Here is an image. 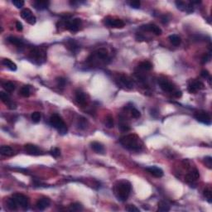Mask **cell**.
<instances>
[{"mask_svg":"<svg viewBox=\"0 0 212 212\" xmlns=\"http://www.w3.org/2000/svg\"><path fill=\"white\" fill-rule=\"evenodd\" d=\"M125 210L127 211H129V212H139V209L137 208L135 205H129L127 207L125 208Z\"/></svg>","mask_w":212,"mask_h":212,"instance_id":"42","label":"cell"},{"mask_svg":"<svg viewBox=\"0 0 212 212\" xmlns=\"http://www.w3.org/2000/svg\"><path fill=\"white\" fill-rule=\"evenodd\" d=\"M81 19L80 18H74L71 21H67L65 22V27L67 30L71 31V33H76L80 29L81 26Z\"/></svg>","mask_w":212,"mask_h":212,"instance_id":"4","label":"cell"},{"mask_svg":"<svg viewBox=\"0 0 212 212\" xmlns=\"http://www.w3.org/2000/svg\"><path fill=\"white\" fill-rule=\"evenodd\" d=\"M3 88L7 92H13L15 90V85L11 81H5L3 83Z\"/></svg>","mask_w":212,"mask_h":212,"instance_id":"26","label":"cell"},{"mask_svg":"<svg viewBox=\"0 0 212 212\" xmlns=\"http://www.w3.org/2000/svg\"><path fill=\"white\" fill-rule=\"evenodd\" d=\"M56 82H57V85L60 87H64L65 85H66V80L62 77H58L56 79Z\"/></svg>","mask_w":212,"mask_h":212,"instance_id":"45","label":"cell"},{"mask_svg":"<svg viewBox=\"0 0 212 212\" xmlns=\"http://www.w3.org/2000/svg\"><path fill=\"white\" fill-rule=\"evenodd\" d=\"M158 211H162V212L169 211H170V206H169L166 203H165L164 201H160V202L158 203Z\"/></svg>","mask_w":212,"mask_h":212,"instance_id":"29","label":"cell"},{"mask_svg":"<svg viewBox=\"0 0 212 212\" xmlns=\"http://www.w3.org/2000/svg\"><path fill=\"white\" fill-rule=\"evenodd\" d=\"M204 195L205 197V199L207 200V201L209 203H211L212 202V192L210 189H205L204 191Z\"/></svg>","mask_w":212,"mask_h":212,"instance_id":"36","label":"cell"},{"mask_svg":"<svg viewBox=\"0 0 212 212\" xmlns=\"http://www.w3.org/2000/svg\"><path fill=\"white\" fill-rule=\"evenodd\" d=\"M8 41H9L11 44L15 45V46H23V42H22V41L21 39H19V38H15V37H9V38H8Z\"/></svg>","mask_w":212,"mask_h":212,"instance_id":"27","label":"cell"},{"mask_svg":"<svg viewBox=\"0 0 212 212\" xmlns=\"http://www.w3.org/2000/svg\"><path fill=\"white\" fill-rule=\"evenodd\" d=\"M16 28H17V30L18 32H21L22 30L23 27H22V24L21 22L19 21L16 22Z\"/></svg>","mask_w":212,"mask_h":212,"instance_id":"47","label":"cell"},{"mask_svg":"<svg viewBox=\"0 0 212 212\" xmlns=\"http://www.w3.org/2000/svg\"><path fill=\"white\" fill-rule=\"evenodd\" d=\"M3 65L6 67L7 68H9L10 71H17V65L15 63L12 62L10 59H4L3 60Z\"/></svg>","mask_w":212,"mask_h":212,"instance_id":"22","label":"cell"},{"mask_svg":"<svg viewBox=\"0 0 212 212\" xmlns=\"http://www.w3.org/2000/svg\"><path fill=\"white\" fill-rule=\"evenodd\" d=\"M211 53H208V54H205L201 58V63L202 64H205V63L209 62L211 61Z\"/></svg>","mask_w":212,"mask_h":212,"instance_id":"43","label":"cell"},{"mask_svg":"<svg viewBox=\"0 0 212 212\" xmlns=\"http://www.w3.org/2000/svg\"><path fill=\"white\" fill-rule=\"evenodd\" d=\"M20 14H21V17H22L23 19H25L26 21L29 24H31V25H34V24L36 23L37 18H36V17L33 14L32 11H31L29 9H22Z\"/></svg>","mask_w":212,"mask_h":212,"instance_id":"8","label":"cell"},{"mask_svg":"<svg viewBox=\"0 0 212 212\" xmlns=\"http://www.w3.org/2000/svg\"><path fill=\"white\" fill-rule=\"evenodd\" d=\"M67 47L68 48H70L72 51H75L77 50L79 47L78 46L76 45V43H75L74 41H70V42H68V44H67Z\"/></svg>","mask_w":212,"mask_h":212,"instance_id":"38","label":"cell"},{"mask_svg":"<svg viewBox=\"0 0 212 212\" xmlns=\"http://www.w3.org/2000/svg\"><path fill=\"white\" fill-rule=\"evenodd\" d=\"M195 118L198 122H200L204 124L211 125V119L210 114L205 111H198L195 114Z\"/></svg>","mask_w":212,"mask_h":212,"instance_id":"5","label":"cell"},{"mask_svg":"<svg viewBox=\"0 0 212 212\" xmlns=\"http://www.w3.org/2000/svg\"><path fill=\"white\" fill-rule=\"evenodd\" d=\"M51 155L53 157V158H58L59 156L61 155V150L59 149L58 148H53L50 151Z\"/></svg>","mask_w":212,"mask_h":212,"instance_id":"37","label":"cell"},{"mask_svg":"<svg viewBox=\"0 0 212 212\" xmlns=\"http://www.w3.org/2000/svg\"><path fill=\"white\" fill-rule=\"evenodd\" d=\"M104 124L107 128H113L114 127V119L111 115H108L106 116L105 121H104Z\"/></svg>","mask_w":212,"mask_h":212,"instance_id":"32","label":"cell"},{"mask_svg":"<svg viewBox=\"0 0 212 212\" xmlns=\"http://www.w3.org/2000/svg\"><path fill=\"white\" fill-rule=\"evenodd\" d=\"M200 75H201V77H203L204 79H208V78H210V73H209V71L207 70H203V71H201L200 72Z\"/></svg>","mask_w":212,"mask_h":212,"instance_id":"46","label":"cell"},{"mask_svg":"<svg viewBox=\"0 0 212 212\" xmlns=\"http://www.w3.org/2000/svg\"><path fill=\"white\" fill-rule=\"evenodd\" d=\"M20 95L23 97H28L30 96V88L27 85H25L20 90Z\"/></svg>","mask_w":212,"mask_h":212,"instance_id":"34","label":"cell"},{"mask_svg":"<svg viewBox=\"0 0 212 212\" xmlns=\"http://www.w3.org/2000/svg\"><path fill=\"white\" fill-rule=\"evenodd\" d=\"M13 197L17 201V205H20L22 209H24V210L27 209L28 205H29V201H28V198L26 195L20 194V193H15L13 195Z\"/></svg>","mask_w":212,"mask_h":212,"instance_id":"7","label":"cell"},{"mask_svg":"<svg viewBox=\"0 0 212 212\" xmlns=\"http://www.w3.org/2000/svg\"><path fill=\"white\" fill-rule=\"evenodd\" d=\"M7 206L10 211H17V203L14 198H10L7 200Z\"/></svg>","mask_w":212,"mask_h":212,"instance_id":"24","label":"cell"},{"mask_svg":"<svg viewBox=\"0 0 212 212\" xmlns=\"http://www.w3.org/2000/svg\"><path fill=\"white\" fill-rule=\"evenodd\" d=\"M91 148L92 149L94 150L96 153L104 154V152H105V151H104V146L102 145L100 143H98V142H93V143H91Z\"/></svg>","mask_w":212,"mask_h":212,"instance_id":"21","label":"cell"},{"mask_svg":"<svg viewBox=\"0 0 212 212\" xmlns=\"http://www.w3.org/2000/svg\"><path fill=\"white\" fill-rule=\"evenodd\" d=\"M69 210L71 211H80L83 210V206L80 203H72L70 205Z\"/></svg>","mask_w":212,"mask_h":212,"instance_id":"31","label":"cell"},{"mask_svg":"<svg viewBox=\"0 0 212 212\" xmlns=\"http://www.w3.org/2000/svg\"><path fill=\"white\" fill-rule=\"evenodd\" d=\"M158 83H159V85H160V87L163 91L172 92L174 90L173 85L166 79H159L158 80Z\"/></svg>","mask_w":212,"mask_h":212,"instance_id":"10","label":"cell"},{"mask_svg":"<svg viewBox=\"0 0 212 212\" xmlns=\"http://www.w3.org/2000/svg\"><path fill=\"white\" fill-rule=\"evenodd\" d=\"M75 100L78 102V104H80L82 106H85L87 104V100H86V96L85 95V93L82 91H76L75 93Z\"/></svg>","mask_w":212,"mask_h":212,"instance_id":"16","label":"cell"},{"mask_svg":"<svg viewBox=\"0 0 212 212\" xmlns=\"http://www.w3.org/2000/svg\"><path fill=\"white\" fill-rule=\"evenodd\" d=\"M0 153L6 157H10L13 154V150L9 146H2L0 148Z\"/></svg>","mask_w":212,"mask_h":212,"instance_id":"23","label":"cell"},{"mask_svg":"<svg viewBox=\"0 0 212 212\" xmlns=\"http://www.w3.org/2000/svg\"><path fill=\"white\" fill-rule=\"evenodd\" d=\"M129 5L132 9H138L140 8V5H141V3L140 1H137V0H135V1H131L129 3Z\"/></svg>","mask_w":212,"mask_h":212,"instance_id":"41","label":"cell"},{"mask_svg":"<svg viewBox=\"0 0 212 212\" xmlns=\"http://www.w3.org/2000/svg\"><path fill=\"white\" fill-rule=\"evenodd\" d=\"M12 3L17 9H22L24 6V1L22 0H13Z\"/></svg>","mask_w":212,"mask_h":212,"instance_id":"39","label":"cell"},{"mask_svg":"<svg viewBox=\"0 0 212 212\" xmlns=\"http://www.w3.org/2000/svg\"><path fill=\"white\" fill-rule=\"evenodd\" d=\"M141 29L144 30V31H148V32H151V33H153L156 35H161L162 33V29L158 27L155 24H147V25H143L141 27Z\"/></svg>","mask_w":212,"mask_h":212,"instance_id":"12","label":"cell"},{"mask_svg":"<svg viewBox=\"0 0 212 212\" xmlns=\"http://www.w3.org/2000/svg\"><path fill=\"white\" fill-rule=\"evenodd\" d=\"M49 6V2L48 1H44V0H38L33 2V7L38 10H44L46 9Z\"/></svg>","mask_w":212,"mask_h":212,"instance_id":"18","label":"cell"},{"mask_svg":"<svg viewBox=\"0 0 212 212\" xmlns=\"http://www.w3.org/2000/svg\"><path fill=\"white\" fill-rule=\"evenodd\" d=\"M92 55L96 58L100 59V60L103 61V60H105L108 57V51L104 48H100L96 51H95L94 53H92Z\"/></svg>","mask_w":212,"mask_h":212,"instance_id":"17","label":"cell"},{"mask_svg":"<svg viewBox=\"0 0 212 212\" xmlns=\"http://www.w3.org/2000/svg\"><path fill=\"white\" fill-rule=\"evenodd\" d=\"M51 200L49 198L47 197H42L41 199L38 200V201L37 202V208H38L39 211H44L45 209L48 207L50 205Z\"/></svg>","mask_w":212,"mask_h":212,"instance_id":"15","label":"cell"},{"mask_svg":"<svg viewBox=\"0 0 212 212\" xmlns=\"http://www.w3.org/2000/svg\"><path fill=\"white\" fill-rule=\"evenodd\" d=\"M32 120L33 123H38V122H40L41 120V119H42V114H41V113L40 112H34L32 114Z\"/></svg>","mask_w":212,"mask_h":212,"instance_id":"33","label":"cell"},{"mask_svg":"<svg viewBox=\"0 0 212 212\" xmlns=\"http://www.w3.org/2000/svg\"><path fill=\"white\" fill-rule=\"evenodd\" d=\"M50 124L52 127H54L59 132L60 134L65 135L67 133V126L65 122L62 119V117L57 114H53L50 118Z\"/></svg>","mask_w":212,"mask_h":212,"instance_id":"3","label":"cell"},{"mask_svg":"<svg viewBox=\"0 0 212 212\" xmlns=\"http://www.w3.org/2000/svg\"><path fill=\"white\" fill-rule=\"evenodd\" d=\"M173 95H174L176 98H181L182 96V93L181 90H176V91L173 93Z\"/></svg>","mask_w":212,"mask_h":212,"instance_id":"48","label":"cell"},{"mask_svg":"<svg viewBox=\"0 0 212 212\" xmlns=\"http://www.w3.org/2000/svg\"><path fill=\"white\" fill-rule=\"evenodd\" d=\"M24 151L27 154L33 155V156H38L42 153V151L39 149L37 146L31 144V143H27L24 146Z\"/></svg>","mask_w":212,"mask_h":212,"instance_id":"11","label":"cell"},{"mask_svg":"<svg viewBox=\"0 0 212 212\" xmlns=\"http://www.w3.org/2000/svg\"><path fill=\"white\" fill-rule=\"evenodd\" d=\"M200 177V173L199 171L197 170H194L191 171V172H189V173H187L186 175V180H187V182H195V180H197V179H199Z\"/></svg>","mask_w":212,"mask_h":212,"instance_id":"20","label":"cell"},{"mask_svg":"<svg viewBox=\"0 0 212 212\" xmlns=\"http://www.w3.org/2000/svg\"><path fill=\"white\" fill-rule=\"evenodd\" d=\"M119 81L124 87L128 89H132L133 87V82L132 81V80L129 79L126 75H121L119 77Z\"/></svg>","mask_w":212,"mask_h":212,"instance_id":"19","label":"cell"},{"mask_svg":"<svg viewBox=\"0 0 212 212\" xmlns=\"http://www.w3.org/2000/svg\"><path fill=\"white\" fill-rule=\"evenodd\" d=\"M88 125V121L86 120L85 118L84 117H80L78 119V123H77V126L80 129H85Z\"/></svg>","mask_w":212,"mask_h":212,"instance_id":"28","label":"cell"},{"mask_svg":"<svg viewBox=\"0 0 212 212\" xmlns=\"http://www.w3.org/2000/svg\"><path fill=\"white\" fill-rule=\"evenodd\" d=\"M115 195L121 201H125L129 198L131 192V184L128 181H121L119 182L114 188Z\"/></svg>","mask_w":212,"mask_h":212,"instance_id":"2","label":"cell"},{"mask_svg":"<svg viewBox=\"0 0 212 212\" xmlns=\"http://www.w3.org/2000/svg\"><path fill=\"white\" fill-rule=\"evenodd\" d=\"M120 143L125 148L137 152L142 148V143L140 138L136 134H129L120 138Z\"/></svg>","mask_w":212,"mask_h":212,"instance_id":"1","label":"cell"},{"mask_svg":"<svg viewBox=\"0 0 212 212\" xmlns=\"http://www.w3.org/2000/svg\"><path fill=\"white\" fill-rule=\"evenodd\" d=\"M169 40H170L171 43L174 46H179L182 42L181 38L176 34H172V35L169 36Z\"/></svg>","mask_w":212,"mask_h":212,"instance_id":"25","label":"cell"},{"mask_svg":"<svg viewBox=\"0 0 212 212\" xmlns=\"http://www.w3.org/2000/svg\"><path fill=\"white\" fill-rule=\"evenodd\" d=\"M119 129H120V131H122V132H124V133H125V132H128V131H129L130 130V128H129V126L125 122H124V121H120V123H119Z\"/></svg>","mask_w":212,"mask_h":212,"instance_id":"35","label":"cell"},{"mask_svg":"<svg viewBox=\"0 0 212 212\" xmlns=\"http://www.w3.org/2000/svg\"><path fill=\"white\" fill-rule=\"evenodd\" d=\"M131 115L134 119H139L141 117V113L139 112L137 109L133 108L131 109Z\"/></svg>","mask_w":212,"mask_h":212,"instance_id":"40","label":"cell"},{"mask_svg":"<svg viewBox=\"0 0 212 212\" xmlns=\"http://www.w3.org/2000/svg\"><path fill=\"white\" fill-rule=\"evenodd\" d=\"M138 67H139L140 69H142V70H144V71H150V70L153 68V65H152V63L151 62L146 61V62L140 63Z\"/></svg>","mask_w":212,"mask_h":212,"instance_id":"30","label":"cell"},{"mask_svg":"<svg viewBox=\"0 0 212 212\" xmlns=\"http://www.w3.org/2000/svg\"><path fill=\"white\" fill-rule=\"evenodd\" d=\"M146 170L148 171L150 174H152L153 177H158V178H160V177H162V176H163V171L160 167H158V166H148V167H146Z\"/></svg>","mask_w":212,"mask_h":212,"instance_id":"14","label":"cell"},{"mask_svg":"<svg viewBox=\"0 0 212 212\" xmlns=\"http://www.w3.org/2000/svg\"><path fill=\"white\" fill-rule=\"evenodd\" d=\"M0 98H1V100H2L5 104H7V105L9 106V109H16V104L11 101L9 95H8L7 93H5V92L4 91L0 92Z\"/></svg>","mask_w":212,"mask_h":212,"instance_id":"13","label":"cell"},{"mask_svg":"<svg viewBox=\"0 0 212 212\" xmlns=\"http://www.w3.org/2000/svg\"><path fill=\"white\" fill-rule=\"evenodd\" d=\"M205 87L204 84L199 80H191L188 85V91L191 94H195V92L202 90Z\"/></svg>","mask_w":212,"mask_h":212,"instance_id":"9","label":"cell"},{"mask_svg":"<svg viewBox=\"0 0 212 212\" xmlns=\"http://www.w3.org/2000/svg\"><path fill=\"white\" fill-rule=\"evenodd\" d=\"M204 161L205 162V165L207 166L208 168H210V169H211L212 168V158L211 157H205V158H204Z\"/></svg>","mask_w":212,"mask_h":212,"instance_id":"44","label":"cell"},{"mask_svg":"<svg viewBox=\"0 0 212 212\" xmlns=\"http://www.w3.org/2000/svg\"><path fill=\"white\" fill-rule=\"evenodd\" d=\"M104 22L106 26L114 27V28H123L125 25L123 20L118 19V18H111V17L105 18Z\"/></svg>","mask_w":212,"mask_h":212,"instance_id":"6","label":"cell"}]
</instances>
